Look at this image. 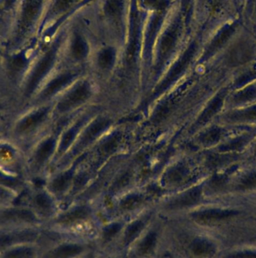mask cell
Instances as JSON below:
<instances>
[{"label": "cell", "mask_w": 256, "mask_h": 258, "mask_svg": "<svg viewBox=\"0 0 256 258\" xmlns=\"http://www.w3.org/2000/svg\"><path fill=\"white\" fill-rule=\"evenodd\" d=\"M159 258H166V254H164V255L162 256V257H159Z\"/></svg>", "instance_id": "23"}, {"label": "cell", "mask_w": 256, "mask_h": 258, "mask_svg": "<svg viewBox=\"0 0 256 258\" xmlns=\"http://www.w3.org/2000/svg\"><path fill=\"white\" fill-rule=\"evenodd\" d=\"M232 258H256V253L243 252L235 254Z\"/></svg>", "instance_id": "20"}, {"label": "cell", "mask_w": 256, "mask_h": 258, "mask_svg": "<svg viewBox=\"0 0 256 258\" xmlns=\"http://www.w3.org/2000/svg\"><path fill=\"white\" fill-rule=\"evenodd\" d=\"M45 228L29 206H0V230Z\"/></svg>", "instance_id": "5"}, {"label": "cell", "mask_w": 256, "mask_h": 258, "mask_svg": "<svg viewBox=\"0 0 256 258\" xmlns=\"http://www.w3.org/2000/svg\"><path fill=\"white\" fill-rule=\"evenodd\" d=\"M256 98V87L249 86L246 89H243L234 97V101L236 104L249 102Z\"/></svg>", "instance_id": "14"}, {"label": "cell", "mask_w": 256, "mask_h": 258, "mask_svg": "<svg viewBox=\"0 0 256 258\" xmlns=\"http://www.w3.org/2000/svg\"><path fill=\"white\" fill-rule=\"evenodd\" d=\"M166 258H179V257H173V256H169V255H167V254H166Z\"/></svg>", "instance_id": "22"}, {"label": "cell", "mask_w": 256, "mask_h": 258, "mask_svg": "<svg viewBox=\"0 0 256 258\" xmlns=\"http://www.w3.org/2000/svg\"><path fill=\"white\" fill-rule=\"evenodd\" d=\"M40 258H92L97 247L92 236L60 235L45 230Z\"/></svg>", "instance_id": "3"}, {"label": "cell", "mask_w": 256, "mask_h": 258, "mask_svg": "<svg viewBox=\"0 0 256 258\" xmlns=\"http://www.w3.org/2000/svg\"><path fill=\"white\" fill-rule=\"evenodd\" d=\"M157 215V210L154 206L127 220L120 237L113 251L127 253Z\"/></svg>", "instance_id": "6"}, {"label": "cell", "mask_w": 256, "mask_h": 258, "mask_svg": "<svg viewBox=\"0 0 256 258\" xmlns=\"http://www.w3.org/2000/svg\"><path fill=\"white\" fill-rule=\"evenodd\" d=\"M103 217L95 202L75 200L63 206L45 230L60 235L95 236Z\"/></svg>", "instance_id": "2"}, {"label": "cell", "mask_w": 256, "mask_h": 258, "mask_svg": "<svg viewBox=\"0 0 256 258\" xmlns=\"http://www.w3.org/2000/svg\"><path fill=\"white\" fill-rule=\"evenodd\" d=\"M228 119L233 122L256 120V107H252L247 110L228 115Z\"/></svg>", "instance_id": "13"}, {"label": "cell", "mask_w": 256, "mask_h": 258, "mask_svg": "<svg viewBox=\"0 0 256 258\" xmlns=\"http://www.w3.org/2000/svg\"><path fill=\"white\" fill-rule=\"evenodd\" d=\"M92 258H129V257L127 253L110 251V252L97 253Z\"/></svg>", "instance_id": "18"}, {"label": "cell", "mask_w": 256, "mask_h": 258, "mask_svg": "<svg viewBox=\"0 0 256 258\" xmlns=\"http://www.w3.org/2000/svg\"><path fill=\"white\" fill-rule=\"evenodd\" d=\"M253 50L250 45L246 42H240L231 48L227 57L228 64L239 66L244 64L252 58Z\"/></svg>", "instance_id": "10"}, {"label": "cell", "mask_w": 256, "mask_h": 258, "mask_svg": "<svg viewBox=\"0 0 256 258\" xmlns=\"http://www.w3.org/2000/svg\"><path fill=\"white\" fill-rule=\"evenodd\" d=\"M225 95H226V92H222L213 99L211 104L206 109L205 112L203 113L202 116L200 118V124H204L205 122H207V121L210 120V119L220 110L221 107H222V104H223Z\"/></svg>", "instance_id": "11"}, {"label": "cell", "mask_w": 256, "mask_h": 258, "mask_svg": "<svg viewBox=\"0 0 256 258\" xmlns=\"http://www.w3.org/2000/svg\"><path fill=\"white\" fill-rule=\"evenodd\" d=\"M245 143H246V139H242L241 138V139L236 140V141L222 146L219 150H220V152H223V153H230V152L236 151V150H238L242 148L243 145H244Z\"/></svg>", "instance_id": "16"}, {"label": "cell", "mask_w": 256, "mask_h": 258, "mask_svg": "<svg viewBox=\"0 0 256 258\" xmlns=\"http://www.w3.org/2000/svg\"><path fill=\"white\" fill-rule=\"evenodd\" d=\"M256 77V70H254L252 71H249L247 74H243L242 75L238 80L236 82V85L237 86H241V85L245 84V83L249 82V80H252V79L255 78Z\"/></svg>", "instance_id": "19"}, {"label": "cell", "mask_w": 256, "mask_h": 258, "mask_svg": "<svg viewBox=\"0 0 256 258\" xmlns=\"http://www.w3.org/2000/svg\"><path fill=\"white\" fill-rule=\"evenodd\" d=\"M126 221L119 218L103 219L94 236L97 247L96 254L110 252L114 250Z\"/></svg>", "instance_id": "7"}, {"label": "cell", "mask_w": 256, "mask_h": 258, "mask_svg": "<svg viewBox=\"0 0 256 258\" xmlns=\"http://www.w3.org/2000/svg\"><path fill=\"white\" fill-rule=\"evenodd\" d=\"M239 186L241 189H253L256 187V172L251 173L240 180Z\"/></svg>", "instance_id": "17"}, {"label": "cell", "mask_w": 256, "mask_h": 258, "mask_svg": "<svg viewBox=\"0 0 256 258\" xmlns=\"http://www.w3.org/2000/svg\"><path fill=\"white\" fill-rule=\"evenodd\" d=\"M236 25L235 24H232V25L228 26L225 30L219 34V36L216 38L215 42L212 44L211 47H210V51H209V54L214 52L216 50L220 48L224 44L226 43L227 41L231 38L232 36L233 33L235 31Z\"/></svg>", "instance_id": "12"}, {"label": "cell", "mask_w": 256, "mask_h": 258, "mask_svg": "<svg viewBox=\"0 0 256 258\" xmlns=\"http://www.w3.org/2000/svg\"><path fill=\"white\" fill-rule=\"evenodd\" d=\"M45 235V228L0 230V252L18 242L42 240Z\"/></svg>", "instance_id": "8"}, {"label": "cell", "mask_w": 256, "mask_h": 258, "mask_svg": "<svg viewBox=\"0 0 256 258\" xmlns=\"http://www.w3.org/2000/svg\"><path fill=\"white\" fill-rule=\"evenodd\" d=\"M221 4H222V0H213V6L215 9L220 8Z\"/></svg>", "instance_id": "21"}, {"label": "cell", "mask_w": 256, "mask_h": 258, "mask_svg": "<svg viewBox=\"0 0 256 258\" xmlns=\"http://www.w3.org/2000/svg\"><path fill=\"white\" fill-rule=\"evenodd\" d=\"M221 135H222V132L220 129H211L203 135L201 141L204 144H213L220 139Z\"/></svg>", "instance_id": "15"}, {"label": "cell", "mask_w": 256, "mask_h": 258, "mask_svg": "<svg viewBox=\"0 0 256 258\" xmlns=\"http://www.w3.org/2000/svg\"><path fill=\"white\" fill-rule=\"evenodd\" d=\"M42 240L14 244L0 252V258H40Z\"/></svg>", "instance_id": "9"}, {"label": "cell", "mask_w": 256, "mask_h": 258, "mask_svg": "<svg viewBox=\"0 0 256 258\" xmlns=\"http://www.w3.org/2000/svg\"><path fill=\"white\" fill-rule=\"evenodd\" d=\"M49 0H12L4 10L3 45L12 53L28 50L38 42Z\"/></svg>", "instance_id": "1"}, {"label": "cell", "mask_w": 256, "mask_h": 258, "mask_svg": "<svg viewBox=\"0 0 256 258\" xmlns=\"http://www.w3.org/2000/svg\"><path fill=\"white\" fill-rule=\"evenodd\" d=\"M166 219L157 214L140 237L127 251L129 258H159L165 254Z\"/></svg>", "instance_id": "4"}]
</instances>
